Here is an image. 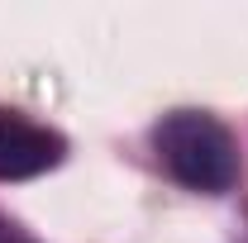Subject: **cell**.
<instances>
[{
    "instance_id": "1",
    "label": "cell",
    "mask_w": 248,
    "mask_h": 243,
    "mask_svg": "<svg viewBox=\"0 0 248 243\" xmlns=\"http://www.w3.org/2000/svg\"><path fill=\"white\" fill-rule=\"evenodd\" d=\"M157 157L167 162V172L191 191L219 196L239 182V143L234 134L201 110H177L153 129Z\"/></svg>"
},
{
    "instance_id": "2",
    "label": "cell",
    "mask_w": 248,
    "mask_h": 243,
    "mask_svg": "<svg viewBox=\"0 0 248 243\" xmlns=\"http://www.w3.org/2000/svg\"><path fill=\"white\" fill-rule=\"evenodd\" d=\"M67 152V138L48 124L24 120L19 110H0V182H24L53 172Z\"/></svg>"
}]
</instances>
